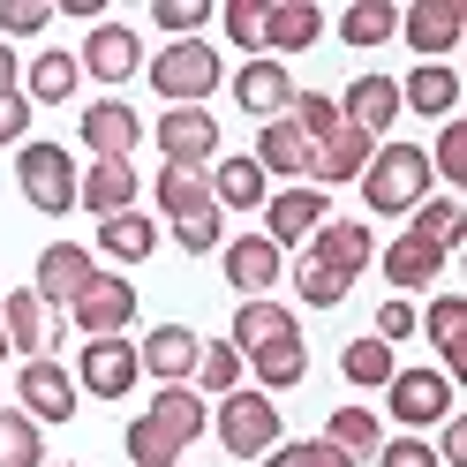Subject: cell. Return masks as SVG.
<instances>
[{"label":"cell","mask_w":467,"mask_h":467,"mask_svg":"<svg viewBox=\"0 0 467 467\" xmlns=\"http://www.w3.org/2000/svg\"><path fill=\"white\" fill-rule=\"evenodd\" d=\"M242 369L256 377V392H295L302 377H309V347H302V325H295V332H279V339H265L256 355H242Z\"/></svg>","instance_id":"25"},{"label":"cell","mask_w":467,"mask_h":467,"mask_svg":"<svg viewBox=\"0 0 467 467\" xmlns=\"http://www.w3.org/2000/svg\"><path fill=\"white\" fill-rule=\"evenodd\" d=\"M339 38L347 46H392L400 38V8L392 0H355V8L339 16Z\"/></svg>","instance_id":"39"},{"label":"cell","mask_w":467,"mask_h":467,"mask_svg":"<svg viewBox=\"0 0 467 467\" xmlns=\"http://www.w3.org/2000/svg\"><path fill=\"white\" fill-rule=\"evenodd\" d=\"M203 182H212V203H219V212H265V196H272V182L256 173V159H234V151L212 159Z\"/></svg>","instance_id":"28"},{"label":"cell","mask_w":467,"mask_h":467,"mask_svg":"<svg viewBox=\"0 0 467 467\" xmlns=\"http://www.w3.org/2000/svg\"><path fill=\"white\" fill-rule=\"evenodd\" d=\"M347 286H355V279H339L332 265H317V256H302V265H295V295H302L309 309H339Z\"/></svg>","instance_id":"42"},{"label":"cell","mask_w":467,"mask_h":467,"mask_svg":"<svg viewBox=\"0 0 467 467\" xmlns=\"http://www.w3.org/2000/svg\"><path fill=\"white\" fill-rule=\"evenodd\" d=\"M76 83H83V68H76V53H61V46H46L31 68H23V83L16 91L31 99V106H68L76 99Z\"/></svg>","instance_id":"30"},{"label":"cell","mask_w":467,"mask_h":467,"mask_svg":"<svg viewBox=\"0 0 467 467\" xmlns=\"http://www.w3.org/2000/svg\"><path fill=\"white\" fill-rule=\"evenodd\" d=\"M99 249L113 256V265H143V256L159 249V226L143 212H113V219H99Z\"/></svg>","instance_id":"33"},{"label":"cell","mask_w":467,"mask_h":467,"mask_svg":"<svg viewBox=\"0 0 467 467\" xmlns=\"http://www.w3.org/2000/svg\"><path fill=\"white\" fill-rule=\"evenodd\" d=\"M430 452H437V467H467V415H460V407L437 422V445Z\"/></svg>","instance_id":"52"},{"label":"cell","mask_w":467,"mask_h":467,"mask_svg":"<svg viewBox=\"0 0 467 467\" xmlns=\"http://www.w3.org/2000/svg\"><path fill=\"white\" fill-rule=\"evenodd\" d=\"M212 430H219V445H226L234 460H265V452L279 445V407H272V392L242 385V392H226V400L212 407Z\"/></svg>","instance_id":"4"},{"label":"cell","mask_w":467,"mask_h":467,"mask_svg":"<svg viewBox=\"0 0 467 467\" xmlns=\"http://www.w3.org/2000/svg\"><path fill=\"white\" fill-rule=\"evenodd\" d=\"M279 279H286V256L265 242V234H234V242H226V286H234L242 302H256V295L279 286Z\"/></svg>","instance_id":"19"},{"label":"cell","mask_w":467,"mask_h":467,"mask_svg":"<svg viewBox=\"0 0 467 467\" xmlns=\"http://www.w3.org/2000/svg\"><path fill=\"white\" fill-rule=\"evenodd\" d=\"M415 332L437 347V369H445V377L467 369V302L460 295H437L430 309H415Z\"/></svg>","instance_id":"23"},{"label":"cell","mask_w":467,"mask_h":467,"mask_svg":"<svg viewBox=\"0 0 467 467\" xmlns=\"http://www.w3.org/2000/svg\"><path fill=\"white\" fill-rule=\"evenodd\" d=\"M377 265H385V279L400 286V302H407L415 286H437V279H445V249H430V242H415V234H400Z\"/></svg>","instance_id":"29"},{"label":"cell","mask_w":467,"mask_h":467,"mask_svg":"<svg viewBox=\"0 0 467 467\" xmlns=\"http://www.w3.org/2000/svg\"><path fill=\"white\" fill-rule=\"evenodd\" d=\"M265 467H355V460L332 452L325 437H286V445H272V452H265Z\"/></svg>","instance_id":"45"},{"label":"cell","mask_w":467,"mask_h":467,"mask_svg":"<svg viewBox=\"0 0 467 467\" xmlns=\"http://www.w3.org/2000/svg\"><path fill=\"white\" fill-rule=\"evenodd\" d=\"M68 325H76L83 339H121V332L136 325V286H129L121 272H99V279L68 302Z\"/></svg>","instance_id":"8"},{"label":"cell","mask_w":467,"mask_h":467,"mask_svg":"<svg viewBox=\"0 0 467 467\" xmlns=\"http://www.w3.org/2000/svg\"><path fill=\"white\" fill-rule=\"evenodd\" d=\"M76 212H91V219L136 212V166L129 159H91L76 173Z\"/></svg>","instance_id":"17"},{"label":"cell","mask_w":467,"mask_h":467,"mask_svg":"<svg viewBox=\"0 0 467 467\" xmlns=\"http://www.w3.org/2000/svg\"><path fill=\"white\" fill-rule=\"evenodd\" d=\"M143 68H151V91H159L166 106H203V99L226 83V61H219L212 38H173V46H159Z\"/></svg>","instance_id":"2"},{"label":"cell","mask_w":467,"mask_h":467,"mask_svg":"<svg viewBox=\"0 0 467 467\" xmlns=\"http://www.w3.org/2000/svg\"><path fill=\"white\" fill-rule=\"evenodd\" d=\"M234 106L256 113V121H286V106H295V83H286V61H242L234 68Z\"/></svg>","instance_id":"16"},{"label":"cell","mask_w":467,"mask_h":467,"mask_svg":"<svg viewBox=\"0 0 467 467\" xmlns=\"http://www.w3.org/2000/svg\"><path fill=\"white\" fill-rule=\"evenodd\" d=\"M407 219H415V226H407V234H415V242L445 249V256H452V242L467 234V212H460V196H422V203H415V212H407Z\"/></svg>","instance_id":"36"},{"label":"cell","mask_w":467,"mask_h":467,"mask_svg":"<svg viewBox=\"0 0 467 467\" xmlns=\"http://www.w3.org/2000/svg\"><path fill=\"white\" fill-rule=\"evenodd\" d=\"M309 256H317V265H332L339 279H355L369 256H377V242H369V226H355V219H325V226L309 234Z\"/></svg>","instance_id":"27"},{"label":"cell","mask_w":467,"mask_h":467,"mask_svg":"<svg viewBox=\"0 0 467 467\" xmlns=\"http://www.w3.org/2000/svg\"><path fill=\"white\" fill-rule=\"evenodd\" d=\"M91 279H99V256L83 249V242H46V249H38V272H31V295H38L46 309H68Z\"/></svg>","instance_id":"11"},{"label":"cell","mask_w":467,"mask_h":467,"mask_svg":"<svg viewBox=\"0 0 467 467\" xmlns=\"http://www.w3.org/2000/svg\"><path fill=\"white\" fill-rule=\"evenodd\" d=\"M68 467H76V460H68Z\"/></svg>","instance_id":"56"},{"label":"cell","mask_w":467,"mask_h":467,"mask_svg":"<svg viewBox=\"0 0 467 467\" xmlns=\"http://www.w3.org/2000/svg\"><path fill=\"white\" fill-rule=\"evenodd\" d=\"M332 219V196L325 189H309V182H295V189H279V196H265V242L286 256L295 242H309L317 226Z\"/></svg>","instance_id":"12"},{"label":"cell","mask_w":467,"mask_h":467,"mask_svg":"<svg viewBox=\"0 0 467 467\" xmlns=\"http://www.w3.org/2000/svg\"><path fill=\"white\" fill-rule=\"evenodd\" d=\"M173 242H182L189 256H212V249L226 242V212L212 203V212H196V219H173Z\"/></svg>","instance_id":"46"},{"label":"cell","mask_w":467,"mask_h":467,"mask_svg":"<svg viewBox=\"0 0 467 467\" xmlns=\"http://www.w3.org/2000/svg\"><path fill=\"white\" fill-rule=\"evenodd\" d=\"M151 136H159V159L182 166V173H212V159H219V121H212V106H166Z\"/></svg>","instance_id":"5"},{"label":"cell","mask_w":467,"mask_h":467,"mask_svg":"<svg viewBox=\"0 0 467 467\" xmlns=\"http://www.w3.org/2000/svg\"><path fill=\"white\" fill-rule=\"evenodd\" d=\"M369 339H385V347H400V339H415V302H400V295H385L377 302V332Z\"/></svg>","instance_id":"50"},{"label":"cell","mask_w":467,"mask_h":467,"mask_svg":"<svg viewBox=\"0 0 467 467\" xmlns=\"http://www.w3.org/2000/svg\"><path fill=\"white\" fill-rule=\"evenodd\" d=\"M279 332H295V309H286V302H272V295H256V302H242V309H234L226 347H234V355H256V347H265V339H279Z\"/></svg>","instance_id":"32"},{"label":"cell","mask_w":467,"mask_h":467,"mask_svg":"<svg viewBox=\"0 0 467 467\" xmlns=\"http://www.w3.org/2000/svg\"><path fill=\"white\" fill-rule=\"evenodd\" d=\"M452 106H460V76L445 61H422L415 76L400 83V113H430V121H452Z\"/></svg>","instance_id":"31"},{"label":"cell","mask_w":467,"mask_h":467,"mask_svg":"<svg viewBox=\"0 0 467 467\" xmlns=\"http://www.w3.org/2000/svg\"><path fill=\"white\" fill-rule=\"evenodd\" d=\"M143 415H151V422H159V430L173 437V445L189 452L196 437L212 430V400H203L196 385H159V392H151V407H143Z\"/></svg>","instance_id":"26"},{"label":"cell","mask_w":467,"mask_h":467,"mask_svg":"<svg viewBox=\"0 0 467 467\" xmlns=\"http://www.w3.org/2000/svg\"><path fill=\"white\" fill-rule=\"evenodd\" d=\"M31 99L23 91H0V151H8V143H31Z\"/></svg>","instance_id":"51"},{"label":"cell","mask_w":467,"mask_h":467,"mask_svg":"<svg viewBox=\"0 0 467 467\" xmlns=\"http://www.w3.org/2000/svg\"><path fill=\"white\" fill-rule=\"evenodd\" d=\"M385 407H392V422H407V437H415V430H437L460 400H452V377L445 369H392Z\"/></svg>","instance_id":"6"},{"label":"cell","mask_w":467,"mask_h":467,"mask_svg":"<svg viewBox=\"0 0 467 467\" xmlns=\"http://www.w3.org/2000/svg\"><path fill=\"white\" fill-rule=\"evenodd\" d=\"M159 31H173V38H203V23H212V0H159Z\"/></svg>","instance_id":"49"},{"label":"cell","mask_w":467,"mask_h":467,"mask_svg":"<svg viewBox=\"0 0 467 467\" xmlns=\"http://www.w3.org/2000/svg\"><path fill=\"white\" fill-rule=\"evenodd\" d=\"M76 392H91V400H129L136 385H143V362H136V339L121 332V339H91L76 355Z\"/></svg>","instance_id":"7"},{"label":"cell","mask_w":467,"mask_h":467,"mask_svg":"<svg viewBox=\"0 0 467 467\" xmlns=\"http://www.w3.org/2000/svg\"><path fill=\"white\" fill-rule=\"evenodd\" d=\"M377 467H437V452L422 437H385V445H377Z\"/></svg>","instance_id":"53"},{"label":"cell","mask_w":467,"mask_h":467,"mask_svg":"<svg viewBox=\"0 0 467 467\" xmlns=\"http://www.w3.org/2000/svg\"><path fill=\"white\" fill-rule=\"evenodd\" d=\"M392 369H400V355H392L385 339H347L339 347V377H347V385H362V392H385Z\"/></svg>","instance_id":"34"},{"label":"cell","mask_w":467,"mask_h":467,"mask_svg":"<svg viewBox=\"0 0 467 467\" xmlns=\"http://www.w3.org/2000/svg\"><path fill=\"white\" fill-rule=\"evenodd\" d=\"M76 68L91 76V83H106V91H121L129 76H143V38L129 31V23H91V38H83Z\"/></svg>","instance_id":"10"},{"label":"cell","mask_w":467,"mask_h":467,"mask_svg":"<svg viewBox=\"0 0 467 467\" xmlns=\"http://www.w3.org/2000/svg\"><path fill=\"white\" fill-rule=\"evenodd\" d=\"M76 400H83V392H76V377L53 362V355H31V362L16 369V407H23V415H31L38 430L68 422V415H76Z\"/></svg>","instance_id":"9"},{"label":"cell","mask_w":467,"mask_h":467,"mask_svg":"<svg viewBox=\"0 0 467 467\" xmlns=\"http://www.w3.org/2000/svg\"><path fill=\"white\" fill-rule=\"evenodd\" d=\"M325 445L347 452V460H377V445H385V430H377L369 407H332V422H325Z\"/></svg>","instance_id":"35"},{"label":"cell","mask_w":467,"mask_h":467,"mask_svg":"<svg viewBox=\"0 0 467 467\" xmlns=\"http://www.w3.org/2000/svg\"><path fill=\"white\" fill-rule=\"evenodd\" d=\"M121 445H129V467H182V445H173L151 415H136V422L121 430Z\"/></svg>","instance_id":"41"},{"label":"cell","mask_w":467,"mask_h":467,"mask_svg":"<svg viewBox=\"0 0 467 467\" xmlns=\"http://www.w3.org/2000/svg\"><path fill=\"white\" fill-rule=\"evenodd\" d=\"M23 83V61H16V46H0V91H16Z\"/></svg>","instance_id":"54"},{"label":"cell","mask_w":467,"mask_h":467,"mask_svg":"<svg viewBox=\"0 0 467 467\" xmlns=\"http://www.w3.org/2000/svg\"><path fill=\"white\" fill-rule=\"evenodd\" d=\"M242 377H249V369H242V355H234L226 339H203V347H196V377H189V385H196L203 400H226V392H242Z\"/></svg>","instance_id":"37"},{"label":"cell","mask_w":467,"mask_h":467,"mask_svg":"<svg viewBox=\"0 0 467 467\" xmlns=\"http://www.w3.org/2000/svg\"><path fill=\"white\" fill-rule=\"evenodd\" d=\"M0 467H46V430L23 407H0Z\"/></svg>","instance_id":"40"},{"label":"cell","mask_w":467,"mask_h":467,"mask_svg":"<svg viewBox=\"0 0 467 467\" xmlns=\"http://www.w3.org/2000/svg\"><path fill=\"white\" fill-rule=\"evenodd\" d=\"M430 159H422V143H377L369 166H362V203L377 219H407L415 203L430 196Z\"/></svg>","instance_id":"1"},{"label":"cell","mask_w":467,"mask_h":467,"mask_svg":"<svg viewBox=\"0 0 467 467\" xmlns=\"http://www.w3.org/2000/svg\"><path fill=\"white\" fill-rule=\"evenodd\" d=\"M196 332L189 325H151V339H136V362H143V377H159V385H189L196 377Z\"/></svg>","instance_id":"22"},{"label":"cell","mask_w":467,"mask_h":467,"mask_svg":"<svg viewBox=\"0 0 467 467\" xmlns=\"http://www.w3.org/2000/svg\"><path fill=\"white\" fill-rule=\"evenodd\" d=\"M317 38H325V8L317 0H265V61L309 53Z\"/></svg>","instance_id":"21"},{"label":"cell","mask_w":467,"mask_h":467,"mask_svg":"<svg viewBox=\"0 0 467 467\" xmlns=\"http://www.w3.org/2000/svg\"><path fill=\"white\" fill-rule=\"evenodd\" d=\"M286 121H295L309 143H325L332 129H339V99L332 91H295V106H286Z\"/></svg>","instance_id":"44"},{"label":"cell","mask_w":467,"mask_h":467,"mask_svg":"<svg viewBox=\"0 0 467 467\" xmlns=\"http://www.w3.org/2000/svg\"><path fill=\"white\" fill-rule=\"evenodd\" d=\"M226 38L249 46V61L265 53V0H226Z\"/></svg>","instance_id":"48"},{"label":"cell","mask_w":467,"mask_h":467,"mask_svg":"<svg viewBox=\"0 0 467 467\" xmlns=\"http://www.w3.org/2000/svg\"><path fill=\"white\" fill-rule=\"evenodd\" d=\"M256 173H265V182H286V189H295V182H309V159H317V143L295 129V121H265V129H256Z\"/></svg>","instance_id":"18"},{"label":"cell","mask_w":467,"mask_h":467,"mask_svg":"<svg viewBox=\"0 0 467 467\" xmlns=\"http://www.w3.org/2000/svg\"><path fill=\"white\" fill-rule=\"evenodd\" d=\"M339 121L377 143V136L400 121V76H355V83H347V99H339Z\"/></svg>","instance_id":"20"},{"label":"cell","mask_w":467,"mask_h":467,"mask_svg":"<svg viewBox=\"0 0 467 467\" xmlns=\"http://www.w3.org/2000/svg\"><path fill=\"white\" fill-rule=\"evenodd\" d=\"M369 151H377V143H369L362 129H347V121H339L325 143H317V159H309V189H347V182H362Z\"/></svg>","instance_id":"24"},{"label":"cell","mask_w":467,"mask_h":467,"mask_svg":"<svg viewBox=\"0 0 467 467\" xmlns=\"http://www.w3.org/2000/svg\"><path fill=\"white\" fill-rule=\"evenodd\" d=\"M460 31H467L460 0H407V8H400V38L415 46L422 61H445V53L460 46Z\"/></svg>","instance_id":"13"},{"label":"cell","mask_w":467,"mask_h":467,"mask_svg":"<svg viewBox=\"0 0 467 467\" xmlns=\"http://www.w3.org/2000/svg\"><path fill=\"white\" fill-rule=\"evenodd\" d=\"M76 159H68V143H16V189L31 212L46 219H68L76 212Z\"/></svg>","instance_id":"3"},{"label":"cell","mask_w":467,"mask_h":467,"mask_svg":"<svg viewBox=\"0 0 467 467\" xmlns=\"http://www.w3.org/2000/svg\"><path fill=\"white\" fill-rule=\"evenodd\" d=\"M0 332H8V347H23V362H31V355H46V347L68 339V317H53L31 286H16V295L0 302Z\"/></svg>","instance_id":"15"},{"label":"cell","mask_w":467,"mask_h":467,"mask_svg":"<svg viewBox=\"0 0 467 467\" xmlns=\"http://www.w3.org/2000/svg\"><path fill=\"white\" fill-rule=\"evenodd\" d=\"M8 355H16V347H8V332H0V362H8Z\"/></svg>","instance_id":"55"},{"label":"cell","mask_w":467,"mask_h":467,"mask_svg":"<svg viewBox=\"0 0 467 467\" xmlns=\"http://www.w3.org/2000/svg\"><path fill=\"white\" fill-rule=\"evenodd\" d=\"M76 136H83V151H91V159H129L136 143H143V113L121 106V99H99V106L76 113Z\"/></svg>","instance_id":"14"},{"label":"cell","mask_w":467,"mask_h":467,"mask_svg":"<svg viewBox=\"0 0 467 467\" xmlns=\"http://www.w3.org/2000/svg\"><path fill=\"white\" fill-rule=\"evenodd\" d=\"M53 23V0H0V46L8 38H38Z\"/></svg>","instance_id":"47"},{"label":"cell","mask_w":467,"mask_h":467,"mask_svg":"<svg viewBox=\"0 0 467 467\" xmlns=\"http://www.w3.org/2000/svg\"><path fill=\"white\" fill-rule=\"evenodd\" d=\"M422 159H430L437 182H467V121H460V113H452L445 129H437V143H430Z\"/></svg>","instance_id":"43"},{"label":"cell","mask_w":467,"mask_h":467,"mask_svg":"<svg viewBox=\"0 0 467 467\" xmlns=\"http://www.w3.org/2000/svg\"><path fill=\"white\" fill-rule=\"evenodd\" d=\"M151 196H159V212H166V219H196V212H212V182H203V173H182V166H159Z\"/></svg>","instance_id":"38"}]
</instances>
